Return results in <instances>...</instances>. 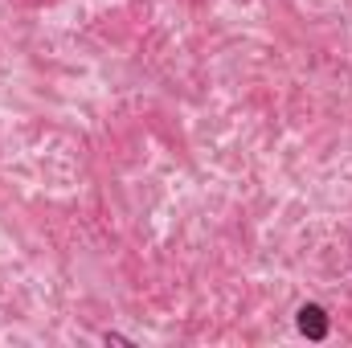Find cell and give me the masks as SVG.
<instances>
[{
    "label": "cell",
    "mask_w": 352,
    "mask_h": 348,
    "mask_svg": "<svg viewBox=\"0 0 352 348\" xmlns=\"http://www.w3.org/2000/svg\"><path fill=\"white\" fill-rule=\"evenodd\" d=\"M299 332L307 340H328V312L320 303H303L299 307Z\"/></svg>",
    "instance_id": "1"
},
{
    "label": "cell",
    "mask_w": 352,
    "mask_h": 348,
    "mask_svg": "<svg viewBox=\"0 0 352 348\" xmlns=\"http://www.w3.org/2000/svg\"><path fill=\"white\" fill-rule=\"evenodd\" d=\"M102 340H107V345H131V340H127V336H119V332H107Z\"/></svg>",
    "instance_id": "2"
}]
</instances>
